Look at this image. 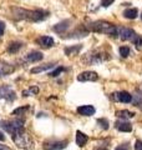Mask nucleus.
Returning a JSON list of instances; mask_svg holds the SVG:
<instances>
[{
	"label": "nucleus",
	"instance_id": "obj_32",
	"mask_svg": "<svg viewBox=\"0 0 142 150\" xmlns=\"http://www.w3.org/2000/svg\"><path fill=\"white\" fill-rule=\"evenodd\" d=\"M135 150H142V142L137 140L136 144H135Z\"/></svg>",
	"mask_w": 142,
	"mask_h": 150
},
{
	"label": "nucleus",
	"instance_id": "obj_25",
	"mask_svg": "<svg viewBox=\"0 0 142 150\" xmlns=\"http://www.w3.org/2000/svg\"><path fill=\"white\" fill-rule=\"evenodd\" d=\"M27 109H29V108L27 106H21V108H18V109H15L13 111V115H25V112L27 111Z\"/></svg>",
	"mask_w": 142,
	"mask_h": 150
},
{
	"label": "nucleus",
	"instance_id": "obj_15",
	"mask_svg": "<svg viewBox=\"0 0 142 150\" xmlns=\"http://www.w3.org/2000/svg\"><path fill=\"white\" fill-rule=\"evenodd\" d=\"M116 129L120 131H125V133H130L132 130V125L130 123H127L126 120H121L116 123Z\"/></svg>",
	"mask_w": 142,
	"mask_h": 150
},
{
	"label": "nucleus",
	"instance_id": "obj_17",
	"mask_svg": "<svg viewBox=\"0 0 142 150\" xmlns=\"http://www.w3.org/2000/svg\"><path fill=\"white\" fill-rule=\"evenodd\" d=\"M14 70H15V68L13 67V65L10 64H0V76H4V75H9L11 74Z\"/></svg>",
	"mask_w": 142,
	"mask_h": 150
},
{
	"label": "nucleus",
	"instance_id": "obj_29",
	"mask_svg": "<svg viewBox=\"0 0 142 150\" xmlns=\"http://www.w3.org/2000/svg\"><path fill=\"white\" fill-rule=\"evenodd\" d=\"M113 1H115V0H101V6H103V8H108Z\"/></svg>",
	"mask_w": 142,
	"mask_h": 150
},
{
	"label": "nucleus",
	"instance_id": "obj_4",
	"mask_svg": "<svg viewBox=\"0 0 142 150\" xmlns=\"http://www.w3.org/2000/svg\"><path fill=\"white\" fill-rule=\"evenodd\" d=\"M110 59H111V56L107 53H105V51L95 50V51H92V53L87 54V58L85 59V62L93 65V64H100V63H103V62H107V60H110Z\"/></svg>",
	"mask_w": 142,
	"mask_h": 150
},
{
	"label": "nucleus",
	"instance_id": "obj_18",
	"mask_svg": "<svg viewBox=\"0 0 142 150\" xmlns=\"http://www.w3.org/2000/svg\"><path fill=\"white\" fill-rule=\"evenodd\" d=\"M87 140H89V138H87L86 134L81 133V131H76V144L80 148L85 146V144L87 143Z\"/></svg>",
	"mask_w": 142,
	"mask_h": 150
},
{
	"label": "nucleus",
	"instance_id": "obj_6",
	"mask_svg": "<svg viewBox=\"0 0 142 150\" xmlns=\"http://www.w3.org/2000/svg\"><path fill=\"white\" fill-rule=\"evenodd\" d=\"M0 99L14 101L15 100V91L10 86H0Z\"/></svg>",
	"mask_w": 142,
	"mask_h": 150
},
{
	"label": "nucleus",
	"instance_id": "obj_30",
	"mask_svg": "<svg viewBox=\"0 0 142 150\" xmlns=\"http://www.w3.org/2000/svg\"><path fill=\"white\" fill-rule=\"evenodd\" d=\"M4 31H5V23L0 20V38L4 35Z\"/></svg>",
	"mask_w": 142,
	"mask_h": 150
},
{
	"label": "nucleus",
	"instance_id": "obj_33",
	"mask_svg": "<svg viewBox=\"0 0 142 150\" xmlns=\"http://www.w3.org/2000/svg\"><path fill=\"white\" fill-rule=\"evenodd\" d=\"M0 150H11L9 146H6V145H3V144H0Z\"/></svg>",
	"mask_w": 142,
	"mask_h": 150
},
{
	"label": "nucleus",
	"instance_id": "obj_31",
	"mask_svg": "<svg viewBox=\"0 0 142 150\" xmlns=\"http://www.w3.org/2000/svg\"><path fill=\"white\" fill-rule=\"evenodd\" d=\"M115 150H130V146L129 144H122V145H118Z\"/></svg>",
	"mask_w": 142,
	"mask_h": 150
},
{
	"label": "nucleus",
	"instance_id": "obj_14",
	"mask_svg": "<svg viewBox=\"0 0 142 150\" xmlns=\"http://www.w3.org/2000/svg\"><path fill=\"white\" fill-rule=\"evenodd\" d=\"M22 46H24V44L21 43V41H13V43H10L8 45V53L16 54L22 49Z\"/></svg>",
	"mask_w": 142,
	"mask_h": 150
},
{
	"label": "nucleus",
	"instance_id": "obj_2",
	"mask_svg": "<svg viewBox=\"0 0 142 150\" xmlns=\"http://www.w3.org/2000/svg\"><path fill=\"white\" fill-rule=\"evenodd\" d=\"M11 139L16 146L20 149H31L34 146V142H32L31 137L24 129L11 134Z\"/></svg>",
	"mask_w": 142,
	"mask_h": 150
},
{
	"label": "nucleus",
	"instance_id": "obj_21",
	"mask_svg": "<svg viewBox=\"0 0 142 150\" xmlns=\"http://www.w3.org/2000/svg\"><path fill=\"white\" fill-rule=\"evenodd\" d=\"M82 49L81 45H76V46H67V48H65V54L66 55H75V54H79L80 50Z\"/></svg>",
	"mask_w": 142,
	"mask_h": 150
},
{
	"label": "nucleus",
	"instance_id": "obj_35",
	"mask_svg": "<svg viewBox=\"0 0 142 150\" xmlns=\"http://www.w3.org/2000/svg\"><path fill=\"white\" fill-rule=\"evenodd\" d=\"M93 150H108V149H105V148H95Z\"/></svg>",
	"mask_w": 142,
	"mask_h": 150
},
{
	"label": "nucleus",
	"instance_id": "obj_13",
	"mask_svg": "<svg viewBox=\"0 0 142 150\" xmlns=\"http://www.w3.org/2000/svg\"><path fill=\"white\" fill-rule=\"evenodd\" d=\"M44 55H42L41 51H31L26 55V60L30 63H37V62H41Z\"/></svg>",
	"mask_w": 142,
	"mask_h": 150
},
{
	"label": "nucleus",
	"instance_id": "obj_16",
	"mask_svg": "<svg viewBox=\"0 0 142 150\" xmlns=\"http://www.w3.org/2000/svg\"><path fill=\"white\" fill-rule=\"evenodd\" d=\"M70 28V20H66V21H61V23H59L58 25H55L53 29H54V31H56V33H59V34H63V33L65 31V30H67Z\"/></svg>",
	"mask_w": 142,
	"mask_h": 150
},
{
	"label": "nucleus",
	"instance_id": "obj_22",
	"mask_svg": "<svg viewBox=\"0 0 142 150\" xmlns=\"http://www.w3.org/2000/svg\"><path fill=\"white\" fill-rule=\"evenodd\" d=\"M137 15H138V10L136 8H131V9H127V10L124 11V16L126 19H136Z\"/></svg>",
	"mask_w": 142,
	"mask_h": 150
},
{
	"label": "nucleus",
	"instance_id": "obj_3",
	"mask_svg": "<svg viewBox=\"0 0 142 150\" xmlns=\"http://www.w3.org/2000/svg\"><path fill=\"white\" fill-rule=\"evenodd\" d=\"M91 30L95 33H100V34H107L111 36H115L117 34V28L105 20H97L91 24Z\"/></svg>",
	"mask_w": 142,
	"mask_h": 150
},
{
	"label": "nucleus",
	"instance_id": "obj_8",
	"mask_svg": "<svg viewBox=\"0 0 142 150\" xmlns=\"http://www.w3.org/2000/svg\"><path fill=\"white\" fill-rule=\"evenodd\" d=\"M67 146V142H46L44 143L45 150H63Z\"/></svg>",
	"mask_w": 142,
	"mask_h": 150
},
{
	"label": "nucleus",
	"instance_id": "obj_10",
	"mask_svg": "<svg viewBox=\"0 0 142 150\" xmlns=\"http://www.w3.org/2000/svg\"><path fill=\"white\" fill-rule=\"evenodd\" d=\"M112 98H113V100H116V101H121V103H131L132 101V95L130 93H127V91H120V93H116V94H112Z\"/></svg>",
	"mask_w": 142,
	"mask_h": 150
},
{
	"label": "nucleus",
	"instance_id": "obj_23",
	"mask_svg": "<svg viewBox=\"0 0 142 150\" xmlns=\"http://www.w3.org/2000/svg\"><path fill=\"white\" fill-rule=\"evenodd\" d=\"M39 93V88L37 86H31L29 90H24L22 91V96H30V95H35Z\"/></svg>",
	"mask_w": 142,
	"mask_h": 150
},
{
	"label": "nucleus",
	"instance_id": "obj_1",
	"mask_svg": "<svg viewBox=\"0 0 142 150\" xmlns=\"http://www.w3.org/2000/svg\"><path fill=\"white\" fill-rule=\"evenodd\" d=\"M11 13L18 20L26 21H40L46 18V13L42 10H29L22 8H11Z\"/></svg>",
	"mask_w": 142,
	"mask_h": 150
},
{
	"label": "nucleus",
	"instance_id": "obj_24",
	"mask_svg": "<svg viewBox=\"0 0 142 150\" xmlns=\"http://www.w3.org/2000/svg\"><path fill=\"white\" fill-rule=\"evenodd\" d=\"M118 51H120V55L122 56V58H127V56L130 55V53H131L129 46H121V48L118 49Z\"/></svg>",
	"mask_w": 142,
	"mask_h": 150
},
{
	"label": "nucleus",
	"instance_id": "obj_36",
	"mask_svg": "<svg viewBox=\"0 0 142 150\" xmlns=\"http://www.w3.org/2000/svg\"><path fill=\"white\" fill-rule=\"evenodd\" d=\"M141 20H142V14H141Z\"/></svg>",
	"mask_w": 142,
	"mask_h": 150
},
{
	"label": "nucleus",
	"instance_id": "obj_9",
	"mask_svg": "<svg viewBox=\"0 0 142 150\" xmlns=\"http://www.w3.org/2000/svg\"><path fill=\"white\" fill-rule=\"evenodd\" d=\"M98 79V75L95 71H84L77 76L79 81H96Z\"/></svg>",
	"mask_w": 142,
	"mask_h": 150
},
{
	"label": "nucleus",
	"instance_id": "obj_5",
	"mask_svg": "<svg viewBox=\"0 0 142 150\" xmlns=\"http://www.w3.org/2000/svg\"><path fill=\"white\" fill-rule=\"evenodd\" d=\"M25 125V120L24 119H14V120H9V121H4L3 123V129H5L8 133L14 134L16 131H20L24 129Z\"/></svg>",
	"mask_w": 142,
	"mask_h": 150
},
{
	"label": "nucleus",
	"instance_id": "obj_27",
	"mask_svg": "<svg viewBox=\"0 0 142 150\" xmlns=\"http://www.w3.org/2000/svg\"><path fill=\"white\" fill-rule=\"evenodd\" d=\"M63 71H65V68L64 67H59V68H56L53 73H50L49 75H50L51 78H56V76H59V75L63 73Z\"/></svg>",
	"mask_w": 142,
	"mask_h": 150
},
{
	"label": "nucleus",
	"instance_id": "obj_28",
	"mask_svg": "<svg viewBox=\"0 0 142 150\" xmlns=\"http://www.w3.org/2000/svg\"><path fill=\"white\" fill-rule=\"evenodd\" d=\"M131 41L137 46V48H141V46H142V36H141V35H137V34H136L135 38H134V39H132Z\"/></svg>",
	"mask_w": 142,
	"mask_h": 150
},
{
	"label": "nucleus",
	"instance_id": "obj_12",
	"mask_svg": "<svg viewBox=\"0 0 142 150\" xmlns=\"http://www.w3.org/2000/svg\"><path fill=\"white\" fill-rule=\"evenodd\" d=\"M77 112L84 116H92L95 114V108L92 105H82L77 108Z\"/></svg>",
	"mask_w": 142,
	"mask_h": 150
},
{
	"label": "nucleus",
	"instance_id": "obj_7",
	"mask_svg": "<svg viewBox=\"0 0 142 150\" xmlns=\"http://www.w3.org/2000/svg\"><path fill=\"white\" fill-rule=\"evenodd\" d=\"M117 34L120 35V38L122 40H132L136 35L135 30L130 29V28H125V26H121L117 29Z\"/></svg>",
	"mask_w": 142,
	"mask_h": 150
},
{
	"label": "nucleus",
	"instance_id": "obj_20",
	"mask_svg": "<svg viewBox=\"0 0 142 150\" xmlns=\"http://www.w3.org/2000/svg\"><path fill=\"white\" fill-rule=\"evenodd\" d=\"M55 64L53 63H49V64H45V65H41V67H36V68H32L30 71L31 74H37V73H41V71H46V70H49L51 68H54Z\"/></svg>",
	"mask_w": 142,
	"mask_h": 150
},
{
	"label": "nucleus",
	"instance_id": "obj_34",
	"mask_svg": "<svg viewBox=\"0 0 142 150\" xmlns=\"http://www.w3.org/2000/svg\"><path fill=\"white\" fill-rule=\"evenodd\" d=\"M0 140H1V142L3 140H5V137H4V134L1 133V131H0Z\"/></svg>",
	"mask_w": 142,
	"mask_h": 150
},
{
	"label": "nucleus",
	"instance_id": "obj_19",
	"mask_svg": "<svg viewBox=\"0 0 142 150\" xmlns=\"http://www.w3.org/2000/svg\"><path fill=\"white\" fill-rule=\"evenodd\" d=\"M116 116H118L122 120H127V119H132L135 118V112L129 111V110H118L116 112Z\"/></svg>",
	"mask_w": 142,
	"mask_h": 150
},
{
	"label": "nucleus",
	"instance_id": "obj_11",
	"mask_svg": "<svg viewBox=\"0 0 142 150\" xmlns=\"http://www.w3.org/2000/svg\"><path fill=\"white\" fill-rule=\"evenodd\" d=\"M37 44H39L41 48H45V49H49L54 45V39L51 36H40L37 39Z\"/></svg>",
	"mask_w": 142,
	"mask_h": 150
},
{
	"label": "nucleus",
	"instance_id": "obj_26",
	"mask_svg": "<svg viewBox=\"0 0 142 150\" xmlns=\"http://www.w3.org/2000/svg\"><path fill=\"white\" fill-rule=\"evenodd\" d=\"M97 125H100V128L102 130H107L108 129V120H106V119H98L97 120Z\"/></svg>",
	"mask_w": 142,
	"mask_h": 150
}]
</instances>
